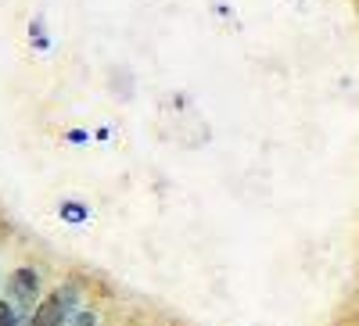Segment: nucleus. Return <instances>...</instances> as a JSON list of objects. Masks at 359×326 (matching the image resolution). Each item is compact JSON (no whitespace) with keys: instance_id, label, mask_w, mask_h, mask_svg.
<instances>
[{"instance_id":"f257e3e1","label":"nucleus","mask_w":359,"mask_h":326,"mask_svg":"<svg viewBox=\"0 0 359 326\" xmlns=\"http://www.w3.org/2000/svg\"><path fill=\"white\" fill-rule=\"evenodd\" d=\"M76 312V287H62L33 312V326H62Z\"/></svg>"},{"instance_id":"f03ea898","label":"nucleus","mask_w":359,"mask_h":326,"mask_svg":"<svg viewBox=\"0 0 359 326\" xmlns=\"http://www.w3.org/2000/svg\"><path fill=\"white\" fill-rule=\"evenodd\" d=\"M36 273L33 269H15L11 280H8V294H11V305L15 309H25V312H33V302H36Z\"/></svg>"},{"instance_id":"7ed1b4c3","label":"nucleus","mask_w":359,"mask_h":326,"mask_svg":"<svg viewBox=\"0 0 359 326\" xmlns=\"http://www.w3.org/2000/svg\"><path fill=\"white\" fill-rule=\"evenodd\" d=\"M94 323H97V316L90 312V309H76V312H72V316H69L62 326H94Z\"/></svg>"},{"instance_id":"20e7f679","label":"nucleus","mask_w":359,"mask_h":326,"mask_svg":"<svg viewBox=\"0 0 359 326\" xmlns=\"http://www.w3.org/2000/svg\"><path fill=\"white\" fill-rule=\"evenodd\" d=\"M0 326H18V309L11 302H0Z\"/></svg>"}]
</instances>
